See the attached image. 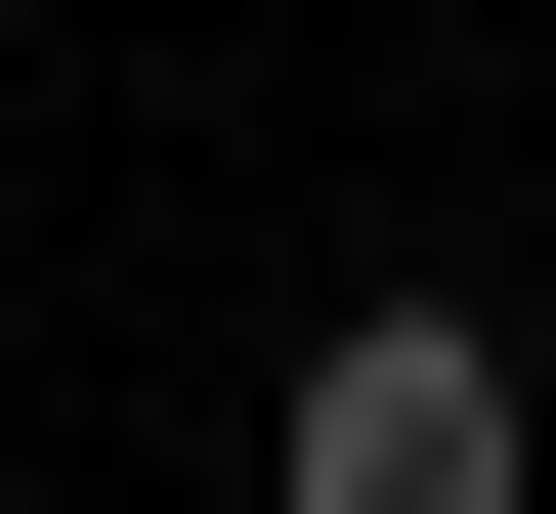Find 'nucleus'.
Here are the masks:
<instances>
[{
  "mask_svg": "<svg viewBox=\"0 0 556 514\" xmlns=\"http://www.w3.org/2000/svg\"><path fill=\"white\" fill-rule=\"evenodd\" d=\"M257 514H514V343H471V300H343L300 429H257Z\"/></svg>",
  "mask_w": 556,
  "mask_h": 514,
  "instance_id": "obj_1",
  "label": "nucleus"
}]
</instances>
